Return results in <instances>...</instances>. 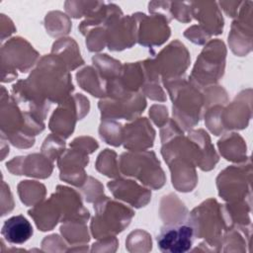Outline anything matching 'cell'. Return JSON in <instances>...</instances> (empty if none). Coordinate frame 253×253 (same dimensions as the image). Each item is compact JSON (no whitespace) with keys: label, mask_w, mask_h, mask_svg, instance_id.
<instances>
[{"label":"cell","mask_w":253,"mask_h":253,"mask_svg":"<svg viewBox=\"0 0 253 253\" xmlns=\"http://www.w3.org/2000/svg\"><path fill=\"white\" fill-rule=\"evenodd\" d=\"M108 187L118 199H122L137 208L145 205L150 198V193L133 181H114L110 182Z\"/></svg>","instance_id":"277c9868"},{"label":"cell","mask_w":253,"mask_h":253,"mask_svg":"<svg viewBox=\"0 0 253 253\" xmlns=\"http://www.w3.org/2000/svg\"><path fill=\"white\" fill-rule=\"evenodd\" d=\"M97 214L92 221L93 235L99 238L104 229V235L109 233H117L122 231L128 223L133 215V211L125 208L121 204L110 201L107 197L100 200L96 206Z\"/></svg>","instance_id":"6da1fadb"},{"label":"cell","mask_w":253,"mask_h":253,"mask_svg":"<svg viewBox=\"0 0 253 253\" xmlns=\"http://www.w3.org/2000/svg\"><path fill=\"white\" fill-rule=\"evenodd\" d=\"M1 234L12 244H22L33 235V227L26 217L16 215L5 220Z\"/></svg>","instance_id":"5b68a950"},{"label":"cell","mask_w":253,"mask_h":253,"mask_svg":"<svg viewBox=\"0 0 253 253\" xmlns=\"http://www.w3.org/2000/svg\"><path fill=\"white\" fill-rule=\"evenodd\" d=\"M194 229L190 224H169L161 228L157 243L160 251L183 253L190 250Z\"/></svg>","instance_id":"7a4b0ae2"},{"label":"cell","mask_w":253,"mask_h":253,"mask_svg":"<svg viewBox=\"0 0 253 253\" xmlns=\"http://www.w3.org/2000/svg\"><path fill=\"white\" fill-rule=\"evenodd\" d=\"M141 16L143 21H141L139 27V43L143 45L161 44L170 34L163 15H156V17L151 18L143 14Z\"/></svg>","instance_id":"3957f363"}]
</instances>
